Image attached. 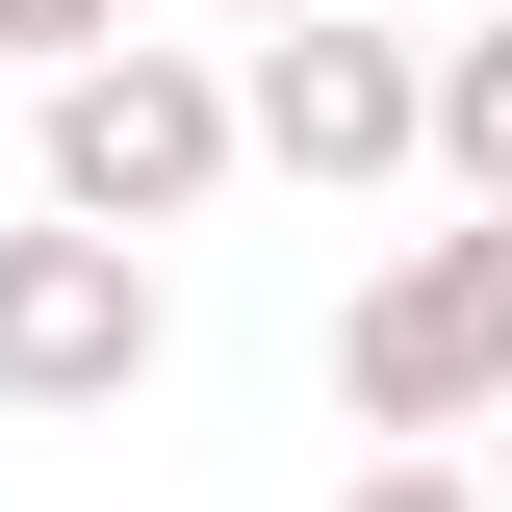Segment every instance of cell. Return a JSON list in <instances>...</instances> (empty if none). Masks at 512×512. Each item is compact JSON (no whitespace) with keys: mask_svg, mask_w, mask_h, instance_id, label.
Returning a JSON list of instances; mask_svg holds the SVG:
<instances>
[{"mask_svg":"<svg viewBox=\"0 0 512 512\" xmlns=\"http://www.w3.org/2000/svg\"><path fill=\"white\" fill-rule=\"evenodd\" d=\"M26 180H52V231H205V205L256 180V128H231V77L180 52V26H128L103 77H52V103H26Z\"/></svg>","mask_w":512,"mask_h":512,"instance_id":"6da1fadb","label":"cell"},{"mask_svg":"<svg viewBox=\"0 0 512 512\" xmlns=\"http://www.w3.org/2000/svg\"><path fill=\"white\" fill-rule=\"evenodd\" d=\"M231 128H256V180L384 205L410 154H436V52H410V26H359V0H333V26H256V52H231Z\"/></svg>","mask_w":512,"mask_h":512,"instance_id":"7a4b0ae2","label":"cell"},{"mask_svg":"<svg viewBox=\"0 0 512 512\" xmlns=\"http://www.w3.org/2000/svg\"><path fill=\"white\" fill-rule=\"evenodd\" d=\"M154 359H180V308L128 231H0V410H128Z\"/></svg>","mask_w":512,"mask_h":512,"instance_id":"3957f363","label":"cell"},{"mask_svg":"<svg viewBox=\"0 0 512 512\" xmlns=\"http://www.w3.org/2000/svg\"><path fill=\"white\" fill-rule=\"evenodd\" d=\"M436 180L512 205V26H461V52H436Z\"/></svg>","mask_w":512,"mask_h":512,"instance_id":"277c9868","label":"cell"},{"mask_svg":"<svg viewBox=\"0 0 512 512\" xmlns=\"http://www.w3.org/2000/svg\"><path fill=\"white\" fill-rule=\"evenodd\" d=\"M436 282H461V359H487V410H512V205H461V231H436Z\"/></svg>","mask_w":512,"mask_h":512,"instance_id":"5b68a950","label":"cell"},{"mask_svg":"<svg viewBox=\"0 0 512 512\" xmlns=\"http://www.w3.org/2000/svg\"><path fill=\"white\" fill-rule=\"evenodd\" d=\"M128 52V0H0V77H103Z\"/></svg>","mask_w":512,"mask_h":512,"instance_id":"8992f818","label":"cell"},{"mask_svg":"<svg viewBox=\"0 0 512 512\" xmlns=\"http://www.w3.org/2000/svg\"><path fill=\"white\" fill-rule=\"evenodd\" d=\"M333 512H487V461H359Z\"/></svg>","mask_w":512,"mask_h":512,"instance_id":"52a82bcc","label":"cell"},{"mask_svg":"<svg viewBox=\"0 0 512 512\" xmlns=\"http://www.w3.org/2000/svg\"><path fill=\"white\" fill-rule=\"evenodd\" d=\"M205 26H231V52H256V26H333V0H205Z\"/></svg>","mask_w":512,"mask_h":512,"instance_id":"ba28073f","label":"cell"},{"mask_svg":"<svg viewBox=\"0 0 512 512\" xmlns=\"http://www.w3.org/2000/svg\"><path fill=\"white\" fill-rule=\"evenodd\" d=\"M487 512H512V410H487Z\"/></svg>","mask_w":512,"mask_h":512,"instance_id":"9c48e42d","label":"cell"}]
</instances>
